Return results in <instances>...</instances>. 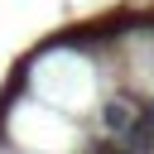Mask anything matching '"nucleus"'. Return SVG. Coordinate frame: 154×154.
<instances>
[{
	"label": "nucleus",
	"mask_w": 154,
	"mask_h": 154,
	"mask_svg": "<svg viewBox=\"0 0 154 154\" xmlns=\"http://www.w3.org/2000/svg\"><path fill=\"white\" fill-rule=\"evenodd\" d=\"M120 144H125L130 154H149V149H154V111H140V116L130 120V130L120 135Z\"/></svg>",
	"instance_id": "1"
},
{
	"label": "nucleus",
	"mask_w": 154,
	"mask_h": 154,
	"mask_svg": "<svg viewBox=\"0 0 154 154\" xmlns=\"http://www.w3.org/2000/svg\"><path fill=\"white\" fill-rule=\"evenodd\" d=\"M135 116H140V106H130V101H106V106H101V125H106L116 140L130 130V120H135Z\"/></svg>",
	"instance_id": "2"
},
{
	"label": "nucleus",
	"mask_w": 154,
	"mask_h": 154,
	"mask_svg": "<svg viewBox=\"0 0 154 154\" xmlns=\"http://www.w3.org/2000/svg\"><path fill=\"white\" fill-rule=\"evenodd\" d=\"M82 154H130V149H125L120 140H96V144H87Z\"/></svg>",
	"instance_id": "3"
}]
</instances>
